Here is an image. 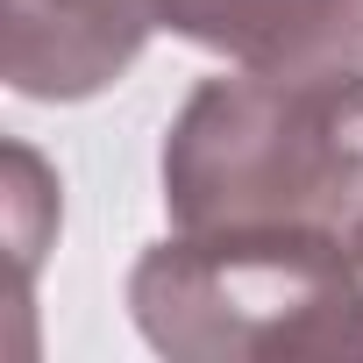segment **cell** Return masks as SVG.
<instances>
[{
  "instance_id": "6da1fadb",
  "label": "cell",
  "mask_w": 363,
  "mask_h": 363,
  "mask_svg": "<svg viewBox=\"0 0 363 363\" xmlns=\"http://www.w3.org/2000/svg\"><path fill=\"white\" fill-rule=\"evenodd\" d=\"M164 207L178 228H313L363 221V72H242L193 86L164 135Z\"/></svg>"
},
{
  "instance_id": "7a4b0ae2",
  "label": "cell",
  "mask_w": 363,
  "mask_h": 363,
  "mask_svg": "<svg viewBox=\"0 0 363 363\" xmlns=\"http://www.w3.org/2000/svg\"><path fill=\"white\" fill-rule=\"evenodd\" d=\"M128 313L171 363L363 356V264L313 228H178L135 257Z\"/></svg>"
},
{
  "instance_id": "3957f363",
  "label": "cell",
  "mask_w": 363,
  "mask_h": 363,
  "mask_svg": "<svg viewBox=\"0 0 363 363\" xmlns=\"http://www.w3.org/2000/svg\"><path fill=\"white\" fill-rule=\"evenodd\" d=\"M150 36V0H0V79L22 100H93Z\"/></svg>"
},
{
  "instance_id": "277c9868",
  "label": "cell",
  "mask_w": 363,
  "mask_h": 363,
  "mask_svg": "<svg viewBox=\"0 0 363 363\" xmlns=\"http://www.w3.org/2000/svg\"><path fill=\"white\" fill-rule=\"evenodd\" d=\"M150 15L242 72H363V0H150Z\"/></svg>"
},
{
  "instance_id": "5b68a950",
  "label": "cell",
  "mask_w": 363,
  "mask_h": 363,
  "mask_svg": "<svg viewBox=\"0 0 363 363\" xmlns=\"http://www.w3.org/2000/svg\"><path fill=\"white\" fill-rule=\"evenodd\" d=\"M57 228V178L43 171V157L29 143H8V242H15V306H29L36 292V264H43V242Z\"/></svg>"
},
{
  "instance_id": "8992f818",
  "label": "cell",
  "mask_w": 363,
  "mask_h": 363,
  "mask_svg": "<svg viewBox=\"0 0 363 363\" xmlns=\"http://www.w3.org/2000/svg\"><path fill=\"white\" fill-rule=\"evenodd\" d=\"M349 257H356V264H363V221H356V235H349Z\"/></svg>"
}]
</instances>
